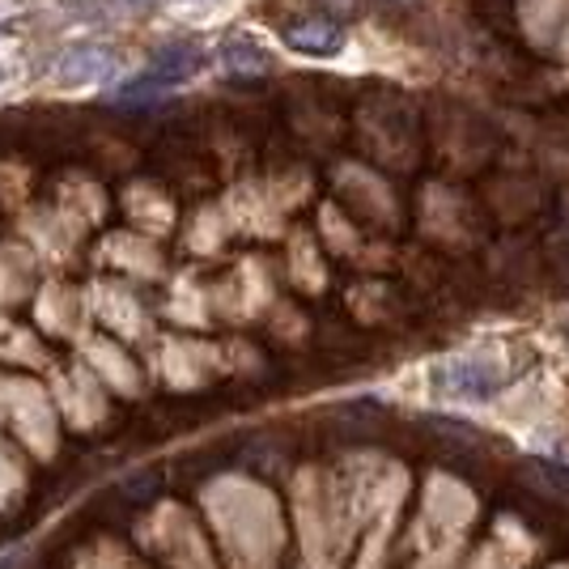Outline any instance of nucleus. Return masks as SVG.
I'll return each instance as SVG.
<instances>
[{"label": "nucleus", "instance_id": "obj_5", "mask_svg": "<svg viewBox=\"0 0 569 569\" xmlns=\"http://www.w3.org/2000/svg\"><path fill=\"white\" fill-rule=\"evenodd\" d=\"M221 64L238 77H251V72H263L268 69V56L256 39H247V34H238V39H226V48H221Z\"/></svg>", "mask_w": 569, "mask_h": 569}, {"label": "nucleus", "instance_id": "obj_4", "mask_svg": "<svg viewBox=\"0 0 569 569\" xmlns=\"http://www.w3.org/2000/svg\"><path fill=\"white\" fill-rule=\"evenodd\" d=\"M116 72V56L107 48H77L60 60V81L81 86V81H107Z\"/></svg>", "mask_w": 569, "mask_h": 569}, {"label": "nucleus", "instance_id": "obj_7", "mask_svg": "<svg viewBox=\"0 0 569 569\" xmlns=\"http://www.w3.org/2000/svg\"><path fill=\"white\" fill-rule=\"evenodd\" d=\"M18 561H22V552H9V557H0V569H18Z\"/></svg>", "mask_w": 569, "mask_h": 569}, {"label": "nucleus", "instance_id": "obj_2", "mask_svg": "<svg viewBox=\"0 0 569 569\" xmlns=\"http://www.w3.org/2000/svg\"><path fill=\"white\" fill-rule=\"evenodd\" d=\"M501 382L506 375L498 370V361H485V357H455L433 375V387L451 400H489L501 391Z\"/></svg>", "mask_w": 569, "mask_h": 569}, {"label": "nucleus", "instance_id": "obj_3", "mask_svg": "<svg viewBox=\"0 0 569 569\" xmlns=\"http://www.w3.org/2000/svg\"><path fill=\"white\" fill-rule=\"evenodd\" d=\"M284 43L307 56H336L345 48V26L332 18H307V22L284 26Z\"/></svg>", "mask_w": 569, "mask_h": 569}, {"label": "nucleus", "instance_id": "obj_6", "mask_svg": "<svg viewBox=\"0 0 569 569\" xmlns=\"http://www.w3.org/2000/svg\"><path fill=\"white\" fill-rule=\"evenodd\" d=\"M98 4H107V9H144V4H153V0H98Z\"/></svg>", "mask_w": 569, "mask_h": 569}, {"label": "nucleus", "instance_id": "obj_1", "mask_svg": "<svg viewBox=\"0 0 569 569\" xmlns=\"http://www.w3.org/2000/svg\"><path fill=\"white\" fill-rule=\"evenodd\" d=\"M200 64H204V56H200V48H191V43L162 48L149 60V69H141L137 77H128V81L119 86L116 102H149V98H162L167 90L183 86Z\"/></svg>", "mask_w": 569, "mask_h": 569}, {"label": "nucleus", "instance_id": "obj_9", "mask_svg": "<svg viewBox=\"0 0 569 569\" xmlns=\"http://www.w3.org/2000/svg\"><path fill=\"white\" fill-rule=\"evenodd\" d=\"M4 81H9V69H4V64H0V86H4Z\"/></svg>", "mask_w": 569, "mask_h": 569}, {"label": "nucleus", "instance_id": "obj_8", "mask_svg": "<svg viewBox=\"0 0 569 569\" xmlns=\"http://www.w3.org/2000/svg\"><path fill=\"white\" fill-rule=\"evenodd\" d=\"M9 22V9H4V4H0V26Z\"/></svg>", "mask_w": 569, "mask_h": 569}]
</instances>
